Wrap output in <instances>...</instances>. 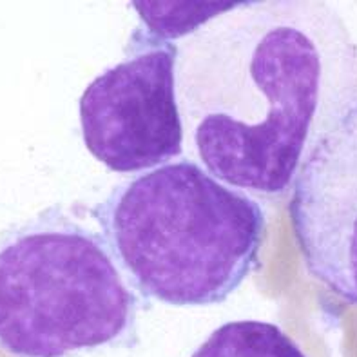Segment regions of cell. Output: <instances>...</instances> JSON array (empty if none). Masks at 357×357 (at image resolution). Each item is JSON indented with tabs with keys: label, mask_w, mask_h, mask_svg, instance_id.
Here are the masks:
<instances>
[{
	"label": "cell",
	"mask_w": 357,
	"mask_h": 357,
	"mask_svg": "<svg viewBox=\"0 0 357 357\" xmlns=\"http://www.w3.org/2000/svg\"><path fill=\"white\" fill-rule=\"evenodd\" d=\"M176 95L205 171L280 198L357 105V44L323 0L241 2L178 47Z\"/></svg>",
	"instance_id": "cell-1"
},
{
	"label": "cell",
	"mask_w": 357,
	"mask_h": 357,
	"mask_svg": "<svg viewBox=\"0 0 357 357\" xmlns=\"http://www.w3.org/2000/svg\"><path fill=\"white\" fill-rule=\"evenodd\" d=\"M93 214L136 294L171 307L223 303L258 265L267 229L258 199L192 160L123 181Z\"/></svg>",
	"instance_id": "cell-2"
},
{
	"label": "cell",
	"mask_w": 357,
	"mask_h": 357,
	"mask_svg": "<svg viewBox=\"0 0 357 357\" xmlns=\"http://www.w3.org/2000/svg\"><path fill=\"white\" fill-rule=\"evenodd\" d=\"M140 298L102 234L51 205L0 236V350L82 357L136 343Z\"/></svg>",
	"instance_id": "cell-3"
},
{
	"label": "cell",
	"mask_w": 357,
	"mask_h": 357,
	"mask_svg": "<svg viewBox=\"0 0 357 357\" xmlns=\"http://www.w3.org/2000/svg\"><path fill=\"white\" fill-rule=\"evenodd\" d=\"M178 45L136 27L129 56L80 96L82 140L109 171L135 174L167 165L183 151L176 95Z\"/></svg>",
	"instance_id": "cell-4"
},
{
	"label": "cell",
	"mask_w": 357,
	"mask_h": 357,
	"mask_svg": "<svg viewBox=\"0 0 357 357\" xmlns=\"http://www.w3.org/2000/svg\"><path fill=\"white\" fill-rule=\"evenodd\" d=\"M289 211L308 274L357 307V105L308 156Z\"/></svg>",
	"instance_id": "cell-5"
},
{
	"label": "cell",
	"mask_w": 357,
	"mask_h": 357,
	"mask_svg": "<svg viewBox=\"0 0 357 357\" xmlns=\"http://www.w3.org/2000/svg\"><path fill=\"white\" fill-rule=\"evenodd\" d=\"M190 357H307L289 334L265 321H231L208 335Z\"/></svg>",
	"instance_id": "cell-6"
},
{
	"label": "cell",
	"mask_w": 357,
	"mask_h": 357,
	"mask_svg": "<svg viewBox=\"0 0 357 357\" xmlns=\"http://www.w3.org/2000/svg\"><path fill=\"white\" fill-rule=\"evenodd\" d=\"M138 18L145 31L158 40L171 42L180 36L195 35L220 15L231 11L236 4L225 2H136Z\"/></svg>",
	"instance_id": "cell-7"
}]
</instances>
